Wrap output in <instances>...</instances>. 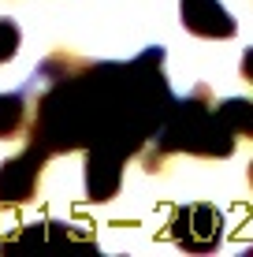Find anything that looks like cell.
<instances>
[{
    "instance_id": "obj_6",
    "label": "cell",
    "mask_w": 253,
    "mask_h": 257,
    "mask_svg": "<svg viewBox=\"0 0 253 257\" xmlns=\"http://www.w3.org/2000/svg\"><path fill=\"white\" fill-rule=\"evenodd\" d=\"M182 26L197 38H234V19L220 0H179Z\"/></svg>"
},
{
    "instance_id": "obj_5",
    "label": "cell",
    "mask_w": 253,
    "mask_h": 257,
    "mask_svg": "<svg viewBox=\"0 0 253 257\" xmlns=\"http://www.w3.org/2000/svg\"><path fill=\"white\" fill-rule=\"evenodd\" d=\"M123 153L116 149H86V198L112 201L123 183Z\"/></svg>"
},
{
    "instance_id": "obj_3",
    "label": "cell",
    "mask_w": 253,
    "mask_h": 257,
    "mask_svg": "<svg viewBox=\"0 0 253 257\" xmlns=\"http://www.w3.org/2000/svg\"><path fill=\"white\" fill-rule=\"evenodd\" d=\"M171 238L190 253H212L223 238V216L205 201H194V205H182L175 216H171Z\"/></svg>"
},
{
    "instance_id": "obj_1",
    "label": "cell",
    "mask_w": 253,
    "mask_h": 257,
    "mask_svg": "<svg viewBox=\"0 0 253 257\" xmlns=\"http://www.w3.org/2000/svg\"><path fill=\"white\" fill-rule=\"evenodd\" d=\"M38 78L49 82V93L38 104L34 146L49 157L82 146L134 157L175 101L164 78V49H145L134 64H86L60 52Z\"/></svg>"
},
{
    "instance_id": "obj_11",
    "label": "cell",
    "mask_w": 253,
    "mask_h": 257,
    "mask_svg": "<svg viewBox=\"0 0 253 257\" xmlns=\"http://www.w3.org/2000/svg\"><path fill=\"white\" fill-rule=\"evenodd\" d=\"M242 78L253 86V49H246V56H242Z\"/></svg>"
},
{
    "instance_id": "obj_8",
    "label": "cell",
    "mask_w": 253,
    "mask_h": 257,
    "mask_svg": "<svg viewBox=\"0 0 253 257\" xmlns=\"http://www.w3.org/2000/svg\"><path fill=\"white\" fill-rule=\"evenodd\" d=\"M26 123L23 93H0V138H15Z\"/></svg>"
},
{
    "instance_id": "obj_2",
    "label": "cell",
    "mask_w": 253,
    "mask_h": 257,
    "mask_svg": "<svg viewBox=\"0 0 253 257\" xmlns=\"http://www.w3.org/2000/svg\"><path fill=\"white\" fill-rule=\"evenodd\" d=\"M168 153H194V157H231L234 135L216 116V104L208 97V86H194L182 101H171L164 123L156 127L145 153V168L156 172Z\"/></svg>"
},
{
    "instance_id": "obj_9",
    "label": "cell",
    "mask_w": 253,
    "mask_h": 257,
    "mask_svg": "<svg viewBox=\"0 0 253 257\" xmlns=\"http://www.w3.org/2000/svg\"><path fill=\"white\" fill-rule=\"evenodd\" d=\"M19 41H23L19 26H15L12 19H0V64H4V60H12L15 52H19Z\"/></svg>"
},
{
    "instance_id": "obj_4",
    "label": "cell",
    "mask_w": 253,
    "mask_h": 257,
    "mask_svg": "<svg viewBox=\"0 0 253 257\" xmlns=\"http://www.w3.org/2000/svg\"><path fill=\"white\" fill-rule=\"evenodd\" d=\"M45 161H49V153L30 142V149H23L19 157L0 164V205H23V201H30L34 190H38Z\"/></svg>"
},
{
    "instance_id": "obj_12",
    "label": "cell",
    "mask_w": 253,
    "mask_h": 257,
    "mask_svg": "<svg viewBox=\"0 0 253 257\" xmlns=\"http://www.w3.org/2000/svg\"><path fill=\"white\" fill-rule=\"evenodd\" d=\"M249 187H253V161H249Z\"/></svg>"
},
{
    "instance_id": "obj_7",
    "label": "cell",
    "mask_w": 253,
    "mask_h": 257,
    "mask_svg": "<svg viewBox=\"0 0 253 257\" xmlns=\"http://www.w3.org/2000/svg\"><path fill=\"white\" fill-rule=\"evenodd\" d=\"M216 116L223 119V127L234 138H253V101L246 97H227V101L216 104Z\"/></svg>"
},
{
    "instance_id": "obj_10",
    "label": "cell",
    "mask_w": 253,
    "mask_h": 257,
    "mask_svg": "<svg viewBox=\"0 0 253 257\" xmlns=\"http://www.w3.org/2000/svg\"><path fill=\"white\" fill-rule=\"evenodd\" d=\"M41 235H45V231H30V235H19L15 242H23V238H41ZM49 238H78V235H75V231H67V224H60V231H56V235H49Z\"/></svg>"
}]
</instances>
